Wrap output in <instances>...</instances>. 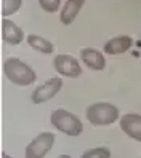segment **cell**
<instances>
[{
  "instance_id": "13",
  "label": "cell",
  "mask_w": 141,
  "mask_h": 158,
  "mask_svg": "<svg viewBox=\"0 0 141 158\" xmlns=\"http://www.w3.org/2000/svg\"><path fill=\"white\" fill-rule=\"evenodd\" d=\"M23 0H2V16H11L21 8Z\"/></svg>"
},
{
  "instance_id": "4",
  "label": "cell",
  "mask_w": 141,
  "mask_h": 158,
  "mask_svg": "<svg viewBox=\"0 0 141 158\" xmlns=\"http://www.w3.org/2000/svg\"><path fill=\"white\" fill-rule=\"evenodd\" d=\"M55 144V134L50 131L40 133L39 136H35L32 141L27 144L24 158H43L46 153L51 150V147Z\"/></svg>"
},
{
  "instance_id": "16",
  "label": "cell",
  "mask_w": 141,
  "mask_h": 158,
  "mask_svg": "<svg viewBox=\"0 0 141 158\" xmlns=\"http://www.w3.org/2000/svg\"><path fill=\"white\" fill-rule=\"evenodd\" d=\"M2 158H13V156H10L7 152H2Z\"/></svg>"
},
{
  "instance_id": "7",
  "label": "cell",
  "mask_w": 141,
  "mask_h": 158,
  "mask_svg": "<svg viewBox=\"0 0 141 158\" xmlns=\"http://www.w3.org/2000/svg\"><path fill=\"white\" fill-rule=\"evenodd\" d=\"M120 129L128 137L141 142V115L139 114H125L120 117Z\"/></svg>"
},
{
  "instance_id": "10",
  "label": "cell",
  "mask_w": 141,
  "mask_h": 158,
  "mask_svg": "<svg viewBox=\"0 0 141 158\" xmlns=\"http://www.w3.org/2000/svg\"><path fill=\"white\" fill-rule=\"evenodd\" d=\"M131 45H133V39L130 35H119V37H114V39L108 40L104 43V46H103V51L106 54L116 56V54H122L127 50H130Z\"/></svg>"
},
{
  "instance_id": "11",
  "label": "cell",
  "mask_w": 141,
  "mask_h": 158,
  "mask_svg": "<svg viewBox=\"0 0 141 158\" xmlns=\"http://www.w3.org/2000/svg\"><path fill=\"white\" fill-rule=\"evenodd\" d=\"M85 0H66V3L63 5V10L59 13V21L64 26H69L76 21V18L79 16L80 10Z\"/></svg>"
},
{
  "instance_id": "8",
  "label": "cell",
  "mask_w": 141,
  "mask_h": 158,
  "mask_svg": "<svg viewBox=\"0 0 141 158\" xmlns=\"http://www.w3.org/2000/svg\"><path fill=\"white\" fill-rule=\"evenodd\" d=\"M2 40L8 45H20L24 40V32L16 23L8 18L2 19Z\"/></svg>"
},
{
  "instance_id": "1",
  "label": "cell",
  "mask_w": 141,
  "mask_h": 158,
  "mask_svg": "<svg viewBox=\"0 0 141 158\" xmlns=\"http://www.w3.org/2000/svg\"><path fill=\"white\" fill-rule=\"evenodd\" d=\"M3 73L8 80L18 86H29L37 80L34 69L18 58H8L3 61Z\"/></svg>"
},
{
  "instance_id": "6",
  "label": "cell",
  "mask_w": 141,
  "mask_h": 158,
  "mask_svg": "<svg viewBox=\"0 0 141 158\" xmlns=\"http://www.w3.org/2000/svg\"><path fill=\"white\" fill-rule=\"evenodd\" d=\"M53 67L59 75L69 77V78H76L82 73V67L79 61L74 56H71V54H58V56H55Z\"/></svg>"
},
{
  "instance_id": "15",
  "label": "cell",
  "mask_w": 141,
  "mask_h": 158,
  "mask_svg": "<svg viewBox=\"0 0 141 158\" xmlns=\"http://www.w3.org/2000/svg\"><path fill=\"white\" fill-rule=\"evenodd\" d=\"M39 5L46 13H56L61 6V0H39Z\"/></svg>"
},
{
  "instance_id": "3",
  "label": "cell",
  "mask_w": 141,
  "mask_h": 158,
  "mask_svg": "<svg viewBox=\"0 0 141 158\" xmlns=\"http://www.w3.org/2000/svg\"><path fill=\"white\" fill-rule=\"evenodd\" d=\"M50 122L53 125V128H56L58 131H61L63 134L68 136H80L83 131V125L79 120L77 115H74L69 110L64 109H56L50 115Z\"/></svg>"
},
{
  "instance_id": "17",
  "label": "cell",
  "mask_w": 141,
  "mask_h": 158,
  "mask_svg": "<svg viewBox=\"0 0 141 158\" xmlns=\"http://www.w3.org/2000/svg\"><path fill=\"white\" fill-rule=\"evenodd\" d=\"M58 158H71V155H61V156H58Z\"/></svg>"
},
{
  "instance_id": "12",
  "label": "cell",
  "mask_w": 141,
  "mask_h": 158,
  "mask_svg": "<svg viewBox=\"0 0 141 158\" xmlns=\"http://www.w3.org/2000/svg\"><path fill=\"white\" fill-rule=\"evenodd\" d=\"M26 40H27V43H29L31 48H34L35 51H39L42 54H51L55 51V45L50 40H46V39H43V37H40V35L31 34V35H27Z\"/></svg>"
},
{
  "instance_id": "9",
  "label": "cell",
  "mask_w": 141,
  "mask_h": 158,
  "mask_svg": "<svg viewBox=\"0 0 141 158\" xmlns=\"http://www.w3.org/2000/svg\"><path fill=\"white\" fill-rule=\"evenodd\" d=\"M80 59L91 70H103L106 67L104 54L96 48H83L80 51Z\"/></svg>"
},
{
  "instance_id": "14",
  "label": "cell",
  "mask_w": 141,
  "mask_h": 158,
  "mask_svg": "<svg viewBox=\"0 0 141 158\" xmlns=\"http://www.w3.org/2000/svg\"><path fill=\"white\" fill-rule=\"evenodd\" d=\"M80 158H111V150L108 147H95L85 150Z\"/></svg>"
},
{
  "instance_id": "5",
  "label": "cell",
  "mask_w": 141,
  "mask_h": 158,
  "mask_svg": "<svg viewBox=\"0 0 141 158\" xmlns=\"http://www.w3.org/2000/svg\"><path fill=\"white\" fill-rule=\"evenodd\" d=\"M63 88V80L59 77H53L50 80H46L45 83H42L40 86H37L32 94H31V101L34 104H43V102L53 99Z\"/></svg>"
},
{
  "instance_id": "2",
  "label": "cell",
  "mask_w": 141,
  "mask_h": 158,
  "mask_svg": "<svg viewBox=\"0 0 141 158\" xmlns=\"http://www.w3.org/2000/svg\"><path fill=\"white\" fill-rule=\"evenodd\" d=\"M85 117L93 126H108L120 120L119 109L111 102H95L85 110Z\"/></svg>"
}]
</instances>
